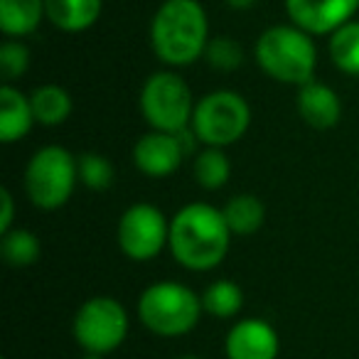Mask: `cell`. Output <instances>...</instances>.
Wrapping results in <instances>:
<instances>
[{
    "label": "cell",
    "instance_id": "7c38bea8",
    "mask_svg": "<svg viewBox=\"0 0 359 359\" xmlns=\"http://www.w3.org/2000/svg\"><path fill=\"white\" fill-rule=\"evenodd\" d=\"M185 158V150L177 133L150 130L140 135L133 145V165L148 177H168L180 168Z\"/></svg>",
    "mask_w": 359,
    "mask_h": 359
},
{
    "label": "cell",
    "instance_id": "e0dca14e",
    "mask_svg": "<svg viewBox=\"0 0 359 359\" xmlns=\"http://www.w3.org/2000/svg\"><path fill=\"white\" fill-rule=\"evenodd\" d=\"M35 123L55 128L72 116V96L57 84H42L30 94Z\"/></svg>",
    "mask_w": 359,
    "mask_h": 359
},
{
    "label": "cell",
    "instance_id": "83f0119b",
    "mask_svg": "<svg viewBox=\"0 0 359 359\" xmlns=\"http://www.w3.org/2000/svg\"><path fill=\"white\" fill-rule=\"evenodd\" d=\"M81 359H104V357H101V354H91V352H84V357H81Z\"/></svg>",
    "mask_w": 359,
    "mask_h": 359
},
{
    "label": "cell",
    "instance_id": "3957f363",
    "mask_svg": "<svg viewBox=\"0 0 359 359\" xmlns=\"http://www.w3.org/2000/svg\"><path fill=\"white\" fill-rule=\"evenodd\" d=\"M256 62L271 79L303 86L315 79L318 50L313 35L298 25H276L264 30L256 40Z\"/></svg>",
    "mask_w": 359,
    "mask_h": 359
},
{
    "label": "cell",
    "instance_id": "2e32d148",
    "mask_svg": "<svg viewBox=\"0 0 359 359\" xmlns=\"http://www.w3.org/2000/svg\"><path fill=\"white\" fill-rule=\"evenodd\" d=\"M47 18L45 0H0V30L11 40H22Z\"/></svg>",
    "mask_w": 359,
    "mask_h": 359
},
{
    "label": "cell",
    "instance_id": "d6986e66",
    "mask_svg": "<svg viewBox=\"0 0 359 359\" xmlns=\"http://www.w3.org/2000/svg\"><path fill=\"white\" fill-rule=\"evenodd\" d=\"M197 185L202 190H222L231 177V163L226 158L224 148H210L205 145V150L195 155V165H192Z\"/></svg>",
    "mask_w": 359,
    "mask_h": 359
},
{
    "label": "cell",
    "instance_id": "30bf717a",
    "mask_svg": "<svg viewBox=\"0 0 359 359\" xmlns=\"http://www.w3.org/2000/svg\"><path fill=\"white\" fill-rule=\"evenodd\" d=\"M285 13L308 35H332L359 13V0H285Z\"/></svg>",
    "mask_w": 359,
    "mask_h": 359
},
{
    "label": "cell",
    "instance_id": "ba28073f",
    "mask_svg": "<svg viewBox=\"0 0 359 359\" xmlns=\"http://www.w3.org/2000/svg\"><path fill=\"white\" fill-rule=\"evenodd\" d=\"M72 334L84 352L104 357L118 349L128 334L126 308L111 295H94L76 310L72 320Z\"/></svg>",
    "mask_w": 359,
    "mask_h": 359
},
{
    "label": "cell",
    "instance_id": "8992f818",
    "mask_svg": "<svg viewBox=\"0 0 359 359\" xmlns=\"http://www.w3.org/2000/svg\"><path fill=\"white\" fill-rule=\"evenodd\" d=\"M140 114L150 130L177 133L192 123L195 104L190 86L175 72H155L140 89Z\"/></svg>",
    "mask_w": 359,
    "mask_h": 359
},
{
    "label": "cell",
    "instance_id": "44dd1931",
    "mask_svg": "<svg viewBox=\"0 0 359 359\" xmlns=\"http://www.w3.org/2000/svg\"><path fill=\"white\" fill-rule=\"evenodd\" d=\"M200 298H202V310L207 315H212V318H222V320L234 318L241 310V305H244L241 288L234 280H226V278L210 283Z\"/></svg>",
    "mask_w": 359,
    "mask_h": 359
},
{
    "label": "cell",
    "instance_id": "7a4b0ae2",
    "mask_svg": "<svg viewBox=\"0 0 359 359\" xmlns=\"http://www.w3.org/2000/svg\"><path fill=\"white\" fill-rule=\"evenodd\" d=\"M210 22L200 0H165L150 20V47L168 67H187L205 55Z\"/></svg>",
    "mask_w": 359,
    "mask_h": 359
},
{
    "label": "cell",
    "instance_id": "d4e9b609",
    "mask_svg": "<svg viewBox=\"0 0 359 359\" xmlns=\"http://www.w3.org/2000/svg\"><path fill=\"white\" fill-rule=\"evenodd\" d=\"M30 67V50L20 40H8L0 45V76L11 84L20 79Z\"/></svg>",
    "mask_w": 359,
    "mask_h": 359
},
{
    "label": "cell",
    "instance_id": "f1b7e54d",
    "mask_svg": "<svg viewBox=\"0 0 359 359\" xmlns=\"http://www.w3.org/2000/svg\"><path fill=\"white\" fill-rule=\"evenodd\" d=\"M180 359H200V357H195V354H185V357H180Z\"/></svg>",
    "mask_w": 359,
    "mask_h": 359
},
{
    "label": "cell",
    "instance_id": "6da1fadb",
    "mask_svg": "<svg viewBox=\"0 0 359 359\" xmlns=\"http://www.w3.org/2000/svg\"><path fill=\"white\" fill-rule=\"evenodd\" d=\"M231 236L222 210L192 202L170 219L168 249L187 271H212L224 261Z\"/></svg>",
    "mask_w": 359,
    "mask_h": 359
},
{
    "label": "cell",
    "instance_id": "5b68a950",
    "mask_svg": "<svg viewBox=\"0 0 359 359\" xmlns=\"http://www.w3.org/2000/svg\"><path fill=\"white\" fill-rule=\"evenodd\" d=\"M79 182V163L62 145H45L25 168V192L35 207L45 212L60 210L74 195Z\"/></svg>",
    "mask_w": 359,
    "mask_h": 359
},
{
    "label": "cell",
    "instance_id": "484cf974",
    "mask_svg": "<svg viewBox=\"0 0 359 359\" xmlns=\"http://www.w3.org/2000/svg\"><path fill=\"white\" fill-rule=\"evenodd\" d=\"M0 234L13 229V217H15V200H13L11 190H0Z\"/></svg>",
    "mask_w": 359,
    "mask_h": 359
},
{
    "label": "cell",
    "instance_id": "603a6c76",
    "mask_svg": "<svg viewBox=\"0 0 359 359\" xmlns=\"http://www.w3.org/2000/svg\"><path fill=\"white\" fill-rule=\"evenodd\" d=\"M79 163V182L94 192H104L114 185L116 168L106 155L101 153H84L76 158Z\"/></svg>",
    "mask_w": 359,
    "mask_h": 359
},
{
    "label": "cell",
    "instance_id": "5bb4252c",
    "mask_svg": "<svg viewBox=\"0 0 359 359\" xmlns=\"http://www.w3.org/2000/svg\"><path fill=\"white\" fill-rule=\"evenodd\" d=\"M35 126L30 96H25L13 84H3L0 89V140L3 143H15L25 138Z\"/></svg>",
    "mask_w": 359,
    "mask_h": 359
},
{
    "label": "cell",
    "instance_id": "8fae6325",
    "mask_svg": "<svg viewBox=\"0 0 359 359\" xmlns=\"http://www.w3.org/2000/svg\"><path fill=\"white\" fill-rule=\"evenodd\" d=\"M224 352L226 359H278L280 339L266 320L246 318L226 332Z\"/></svg>",
    "mask_w": 359,
    "mask_h": 359
},
{
    "label": "cell",
    "instance_id": "9c48e42d",
    "mask_svg": "<svg viewBox=\"0 0 359 359\" xmlns=\"http://www.w3.org/2000/svg\"><path fill=\"white\" fill-rule=\"evenodd\" d=\"M116 239L130 261H150L168 246L170 222L155 205L138 202L121 215Z\"/></svg>",
    "mask_w": 359,
    "mask_h": 359
},
{
    "label": "cell",
    "instance_id": "cb8c5ba5",
    "mask_svg": "<svg viewBox=\"0 0 359 359\" xmlns=\"http://www.w3.org/2000/svg\"><path fill=\"white\" fill-rule=\"evenodd\" d=\"M202 57H205L207 65L217 72H234V69H239L241 62H244L241 47L236 45V40H231V37H226V35L210 37Z\"/></svg>",
    "mask_w": 359,
    "mask_h": 359
},
{
    "label": "cell",
    "instance_id": "9a60e30c",
    "mask_svg": "<svg viewBox=\"0 0 359 359\" xmlns=\"http://www.w3.org/2000/svg\"><path fill=\"white\" fill-rule=\"evenodd\" d=\"M104 0H45L47 20L62 32H84L96 25Z\"/></svg>",
    "mask_w": 359,
    "mask_h": 359
},
{
    "label": "cell",
    "instance_id": "277c9868",
    "mask_svg": "<svg viewBox=\"0 0 359 359\" xmlns=\"http://www.w3.org/2000/svg\"><path fill=\"white\" fill-rule=\"evenodd\" d=\"M202 298L175 280H158L138 298V318L158 337H180L200 323Z\"/></svg>",
    "mask_w": 359,
    "mask_h": 359
},
{
    "label": "cell",
    "instance_id": "ac0fdd59",
    "mask_svg": "<svg viewBox=\"0 0 359 359\" xmlns=\"http://www.w3.org/2000/svg\"><path fill=\"white\" fill-rule=\"evenodd\" d=\"M226 224H229L231 234L236 236H251L264 226L266 222V207L256 195H236L222 207Z\"/></svg>",
    "mask_w": 359,
    "mask_h": 359
},
{
    "label": "cell",
    "instance_id": "52a82bcc",
    "mask_svg": "<svg viewBox=\"0 0 359 359\" xmlns=\"http://www.w3.org/2000/svg\"><path fill=\"white\" fill-rule=\"evenodd\" d=\"M251 109L246 99L236 91H212L195 104L192 114V130L197 133L202 145L210 148H226L241 140L249 130Z\"/></svg>",
    "mask_w": 359,
    "mask_h": 359
},
{
    "label": "cell",
    "instance_id": "4fadbf2b",
    "mask_svg": "<svg viewBox=\"0 0 359 359\" xmlns=\"http://www.w3.org/2000/svg\"><path fill=\"white\" fill-rule=\"evenodd\" d=\"M298 114L310 128L330 130L339 123L342 104L332 86L310 79L308 84L298 86Z\"/></svg>",
    "mask_w": 359,
    "mask_h": 359
},
{
    "label": "cell",
    "instance_id": "ffe728a7",
    "mask_svg": "<svg viewBox=\"0 0 359 359\" xmlns=\"http://www.w3.org/2000/svg\"><path fill=\"white\" fill-rule=\"evenodd\" d=\"M330 57L334 67L349 76H359V22L349 20L330 35Z\"/></svg>",
    "mask_w": 359,
    "mask_h": 359
},
{
    "label": "cell",
    "instance_id": "7402d4cb",
    "mask_svg": "<svg viewBox=\"0 0 359 359\" xmlns=\"http://www.w3.org/2000/svg\"><path fill=\"white\" fill-rule=\"evenodd\" d=\"M0 256L13 269H27L40 259V239L30 229H11L0 239Z\"/></svg>",
    "mask_w": 359,
    "mask_h": 359
},
{
    "label": "cell",
    "instance_id": "4316f807",
    "mask_svg": "<svg viewBox=\"0 0 359 359\" xmlns=\"http://www.w3.org/2000/svg\"><path fill=\"white\" fill-rule=\"evenodd\" d=\"M224 3L231 11H249V8L256 6V0H224Z\"/></svg>",
    "mask_w": 359,
    "mask_h": 359
}]
</instances>
